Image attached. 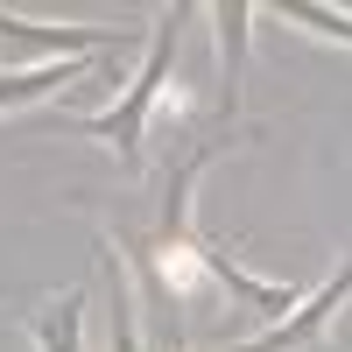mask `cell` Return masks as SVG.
I'll return each instance as SVG.
<instances>
[{
	"instance_id": "4",
	"label": "cell",
	"mask_w": 352,
	"mask_h": 352,
	"mask_svg": "<svg viewBox=\"0 0 352 352\" xmlns=\"http://www.w3.org/2000/svg\"><path fill=\"white\" fill-rule=\"evenodd\" d=\"M219 148H232V134H219V141H204V148H190L184 162L169 169V184H162V219H155V240H148L155 261H169V254L190 247V184L204 176V162H212Z\"/></svg>"
},
{
	"instance_id": "2",
	"label": "cell",
	"mask_w": 352,
	"mask_h": 352,
	"mask_svg": "<svg viewBox=\"0 0 352 352\" xmlns=\"http://www.w3.org/2000/svg\"><path fill=\"white\" fill-rule=\"evenodd\" d=\"M345 296H352V254L338 261V275H324V289H317V296H303L296 310L282 317V324H268V331L247 338V345H226V352H324V324L338 317Z\"/></svg>"
},
{
	"instance_id": "8",
	"label": "cell",
	"mask_w": 352,
	"mask_h": 352,
	"mask_svg": "<svg viewBox=\"0 0 352 352\" xmlns=\"http://www.w3.org/2000/svg\"><path fill=\"white\" fill-rule=\"evenodd\" d=\"M78 78H85L78 56H56V64H36V71H0V113L8 106H36V99L64 92V85H78Z\"/></svg>"
},
{
	"instance_id": "5",
	"label": "cell",
	"mask_w": 352,
	"mask_h": 352,
	"mask_svg": "<svg viewBox=\"0 0 352 352\" xmlns=\"http://www.w3.org/2000/svg\"><path fill=\"white\" fill-rule=\"evenodd\" d=\"M0 36L50 50V64H56V56H85V50H120V28H43V21H28L14 8H0Z\"/></svg>"
},
{
	"instance_id": "1",
	"label": "cell",
	"mask_w": 352,
	"mask_h": 352,
	"mask_svg": "<svg viewBox=\"0 0 352 352\" xmlns=\"http://www.w3.org/2000/svg\"><path fill=\"white\" fill-rule=\"evenodd\" d=\"M184 21H190V8H184V0H176V8H162V14H155V28H148V56H141V71L127 78V92L113 99L106 113H85V120H71V134H92V141H106V148L120 155L127 169H141V141H148V113H155L162 85H169L176 43H184Z\"/></svg>"
},
{
	"instance_id": "6",
	"label": "cell",
	"mask_w": 352,
	"mask_h": 352,
	"mask_svg": "<svg viewBox=\"0 0 352 352\" xmlns=\"http://www.w3.org/2000/svg\"><path fill=\"white\" fill-rule=\"evenodd\" d=\"M21 324H28V338H36V352H85V282L64 289L50 310H28Z\"/></svg>"
},
{
	"instance_id": "9",
	"label": "cell",
	"mask_w": 352,
	"mask_h": 352,
	"mask_svg": "<svg viewBox=\"0 0 352 352\" xmlns=\"http://www.w3.org/2000/svg\"><path fill=\"white\" fill-rule=\"evenodd\" d=\"M113 261V240H106ZM106 352H141V324H134V296H127V268L113 261V310H106Z\"/></svg>"
},
{
	"instance_id": "10",
	"label": "cell",
	"mask_w": 352,
	"mask_h": 352,
	"mask_svg": "<svg viewBox=\"0 0 352 352\" xmlns=\"http://www.w3.org/2000/svg\"><path fill=\"white\" fill-rule=\"evenodd\" d=\"M282 21H296V28H310V36H324V43H345V50H352V14H338V8H310V0H282Z\"/></svg>"
},
{
	"instance_id": "7",
	"label": "cell",
	"mask_w": 352,
	"mask_h": 352,
	"mask_svg": "<svg viewBox=\"0 0 352 352\" xmlns=\"http://www.w3.org/2000/svg\"><path fill=\"white\" fill-rule=\"evenodd\" d=\"M247 21H254V8H247V0H219V8H212V28H219V64H226V120L240 113V78H247Z\"/></svg>"
},
{
	"instance_id": "3",
	"label": "cell",
	"mask_w": 352,
	"mask_h": 352,
	"mask_svg": "<svg viewBox=\"0 0 352 352\" xmlns=\"http://www.w3.org/2000/svg\"><path fill=\"white\" fill-rule=\"evenodd\" d=\"M190 247H197V268L212 275V282H226V296L240 303L247 317H268V324H282V317L303 303V289H296V282H261V275H247L240 261H232L219 240H204V232H190Z\"/></svg>"
}]
</instances>
